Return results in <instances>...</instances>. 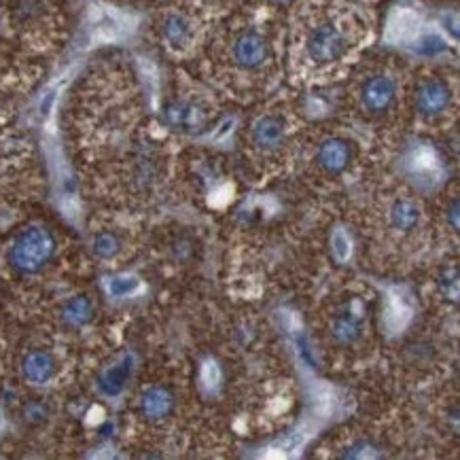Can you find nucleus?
<instances>
[{
  "instance_id": "obj_13",
  "label": "nucleus",
  "mask_w": 460,
  "mask_h": 460,
  "mask_svg": "<svg viewBox=\"0 0 460 460\" xmlns=\"http://www.w3.org/2000/svg\"><path fill=\"white\" fill-rule=\"evenodd\" d=\"M143 414L151 420H161L172 410V397L163 388H149L143 395Z\"/></svg>"
},
{
  "instance_id": "obj_4",
  "label": "nucleus",
  "mask_w": 460,
  "mask_h": 460,
  "mask_svg": "<svg viewBox=\"0 0 460 460\" xmlns=\"http://www.w3.org/2000/svg\"><path fill=\"white\" fill-rule=\"evenodd\" d=\"M397 94H399V85L395 77L380 72V75H371L369 79H365L358 92V100L365 113L384 115L395 106Z\"/></svg>"
},
{
  "instance_id": "obj_12",
  "label": "nucleus",
  "mask_w": 460,
  "mask_h": 460,
  "mask_svg": "<svg viewBox=\"0 0 460 460\" xmlns=\"http://www.w3.org/2000/svg\"><path fill=\"white\" fill-rule=\"evenodd\" d=\"M165 117L168 121L174 126V128H182V130H191V128H197L204 124V111L193 106L191 102H180V104H172L168 111H165Z\"/></svg>"
},
{
  "instance_id": "obj_8",
  "label": "nucleus",
  "mask_w": 460,
  "mask_h": 460,
  "mask_svg": "<svg viewBox=\"0 0 460 460\" xmlns=\"http://www.w3.org/2000/svg\"><path fill=\"white\" fill-rule=\"evenodd\" d=\"M132 371H134V358L130 354L121 356L117 363H113L111 367H106L100 373V378H98L100 393L106 395V397H119L124 393Z\"/></svg>"
},
{
  "instance_id": "obj_14",
  "label": "nucleus",
  "mask_w": 460,
  "mask_h": 460,
  "mask_svg": "<svg viewBox=\"0 0 460 460\" xmlns=\"http://www.w3.org/2000/svg\"><path fill=\"white\" fill-rule=\"evenodd\" d=\"M412 318V306L399 293H393L386 302V327L390 331L403 329Z\"/></svg>"
},
{
  "instance_id": "obj_11",
  "label": "nucleus",
  "mask_w": 460,
  "mask_h": 460,
  "mask_svg": "<svg viewBox=\"0 0 460 460\" xmlns=\"http://www.w3.org/2000/svg\"><path fill=\"white\" fill-rule=\"evenodd\" d=\"M23 376L32 384H47L55 373V361L45 350H34L23 358Z\"/></svg>"
},
{
  "instance_id": "obj_9",
  "label": "nucleus",
  "mask_w": 460,
  "mask_h": 460,
  "mask_svg": "<svg viewBox=\"0 0 460 460\" xmlns=\"http://www.w3.org/2000/svg\"><path fill=\"white\" fill-rule=\"evenodd\" d=\"M316 159H318V163H320L327 172L339 174V172H344V170L348 168V163H350V159H352V149H350V145H348L346 141H341V138H327V141L318 147Z\"/></svg>"
},
{
  "instance_id": "obj_16",
  "label": "nucleus",
  "mask_w": 460,
  "mask_h": 460,
  "mask_svg": "<svg viewBox=\"0 0 460 460\" xmlns=\"http://www.w3.org/2000/svg\"><path fill=\"white\" fill-rule=\"evenodd\" d=\"M361 335V314L348 310L344 316H339L333 324V337L341 344H350Z\"/></svg>"
},
{
  "instance_id": "obj_20",
  "label": "nucleus",
  "mask_w": 460,
  "mask_h": 460,
  "mask_svg": "<svg viewBox=\"0 0 460 460\" xmlns=\"http://www.w3.org/2000/svg\"><path fill=\"white\" fill-rule=\"evenodd\" d=\"M121 244L119 240L113 236V234H100L96 240H94V253L100 257V259H111L119 253Z\"/></svg>"
},
{
  "instance_id": "obj_18",
  "label": "nucleus",
  "mask_w": 460,
  "mask_h": 460,
  "mask_svg": "<svg viewBox=\"0 0 460 460\" xmlns=\"http://www.w3.org/2000/svg\"><path fill=\"white\" fill-rule=\"evenodd\" d=\"M104 289L111 297L121 300V297H130L141 289V280L132 274H119V276H111L104 283Z\"/></svg>"
},
{
  "instance_id": "obj_22",
  "label": "nucleus",
  "mask_w": 460,
  "mask_h": 460,
  "mask_svg": "<svg viewBox=\"0 0 460 460\" xmlns=\"http://www.w3.org/2000/svg\"><path fill=\"white\" fill-rule=\"evenodd\" d=\"M202 380H204V384H208V386H217V384H219V380H221V371H219L217 363H206V365H204Z\"/></svg>"
},
{
  "instance_id": "obj_1",
  "label": "nucleus",
  "mask_w": 460,
  "mask_h": 460,
  "mask_svg": "<svg viewBox=\"0 0 460 460\" xmlns=\"http://www.w3.org/2000/svg\"><path fill=\"white\" fill-rule=\"evenodd\" d=\"M356 36L352 19L344 13H324L316 17L304 32L302 51L314 68H329L348 58Z\"/></svg>"
},
{
  "instance_id": "obj_17",
  "label": "nucleus",
  "mask_w": 460,
  "mask_h": 460,
  "mask_svg": "<svg viewBox=\"0 0 460 460\" xmlns=\"http://www.w3.org/2000/svg\"><path fill=\"white\" fill-rule=\"evenodd\" d=\"M92 314H94V304L85 295H79L64 306V320L72 327H83L85 322H89Z\"/></svg>"
},
{
  "instance_id": "obj_21",
  "label": "nucleus",
  "mask_w": 460,
  "mask_h": 460,
  "mask_svg": "<svg viewBox=\"0 0 460 460\" xmlns=\"http://www.w3.org/2000/svg\"><path fill=\"white\" fill-rule=\"evenodd\" d=\"M331 248H333V255L337 261H346L350 257V240H348L344 229H337L331 236Z\"/></svg>"
},
{
  "instance_id": "obj_2",
  "label": "nucleus",
  "mask_w": 460,
  "mask_h": 460,
  "mask_svg": "<svg viewBox=\"0 0 460 460\" xmlns=\"http://www.w3.org/2000/svg\"><path fill=\"white\" fill-rule=\"evenodd\" d=\"M53 253H55L53 236L45 227H28L17 236L9 257L13 268H17L19 272L34 274L43 265H47Z\"/></svg>"
},
{
  "instance_id": "obj_6",
  "label": "nucleus",
  "mask_w": 460,
  "mask_h": 460,
  "mask_svg": "<svg viewBox=\"0 0 460 460\" xmlns=\"http://www.w3.org/2000/svg\"><path fill=\"white\" fill-rule=\"evenodd\" d=\"M407 168H410V176L418 185H435L437 180L444 178V163L439 155L435 153V149L429 145H418L410 151Z\"/></svg>"
},
{
  "instance_id": "obj_3",
  "label": "nucleus",
  "mask_w": 460,
  "mask_h": 460,
  "mask_svg": "<svg viewBox=\"0 0 460 460\" xmlns=\"http://www.w3.org/2000/svg\"><path fill=\"white\" fill-rule=\"evenodd\" d=\"M229 60L242 72H257L272 60V45L268 36L257 28H246L231 38Z\"/></svg>"
},
{
  "instance_id": "obj_10",
  "label": "nucleus",
  "mask_w": 460,
  "mask_h": 460,
  "mask_svg": "<svg viewBox=\"0 0 460 460\" xmlns=\"http://www.w3.org/2000/svg\"><path fill=\"white\" fill-rule=\"evenodd\" d=\"M193 21L182 13H170L161 23V36L172 49H185L193 40Z\"/></svg>"
},
{
  "instance_id": "obj_7",
  "label": "nucleus",
  "mask_w": 460,
  "mask_h": 460,
  "mask_svg": "<svg viewBox=\"0 0 460 460\" xmlns=\"http://www.w3.org/2000/svg\"><path fill=\"white\" fill-rule=\"evenodd\" d=\"M287 132H289V128H287L285 117L270 113V115L259 117L253 124L251 138L261 151H276V149H280V145H285Z\"/></svg>"
},
{
  "instance_id": "obj_19",
  "label": "nucleus",
  "mask_w": 460,
  "mask_h": 460,
  "mask_svg": "<svg viewBox=\"0 0 460 460\" xmlns=\"http://www.w3.org/2000/svg\"><path fill=\"white\" fill-rule=\"evenodd\" d=\"M418 32V17L414 13L401 11L397 17H393L388 26V36L395 40H407Z\"/></svg>"
},
{
  "instance_id": "obj_5",
  "label": "nucleus",
  "mask_w": 460,
  "mask_h": 460,
  "mask_svg": "<svg viewBox=\"0 0 460 460\" xmlns=\"http://www.w3.org/2000/svg\"><path fill=\"white\" fill-rule=\"evenodd\" d=\"M452 89L446 81L431 77L425 79L416 89V111L427 119H437L450 111Z\"/></svg>"
},
{
  "instance_id": "obj_15",
  "label": "nucleus",
  "mask_w": 460,
  "mask_h": 460,
  "mask_svg": "<svg viewBox=\"0 0 460 460\" xmlns=\"http://www.w3.org/2000/svg\"><path fill=\"white\" fill-rule=\"evenodd\" d=\"M420 221V210L414 202L410 199H401L393 206L390 210V223L395 229H401V231H410L418 225Z\"/></svg>"
}]
</instances>
